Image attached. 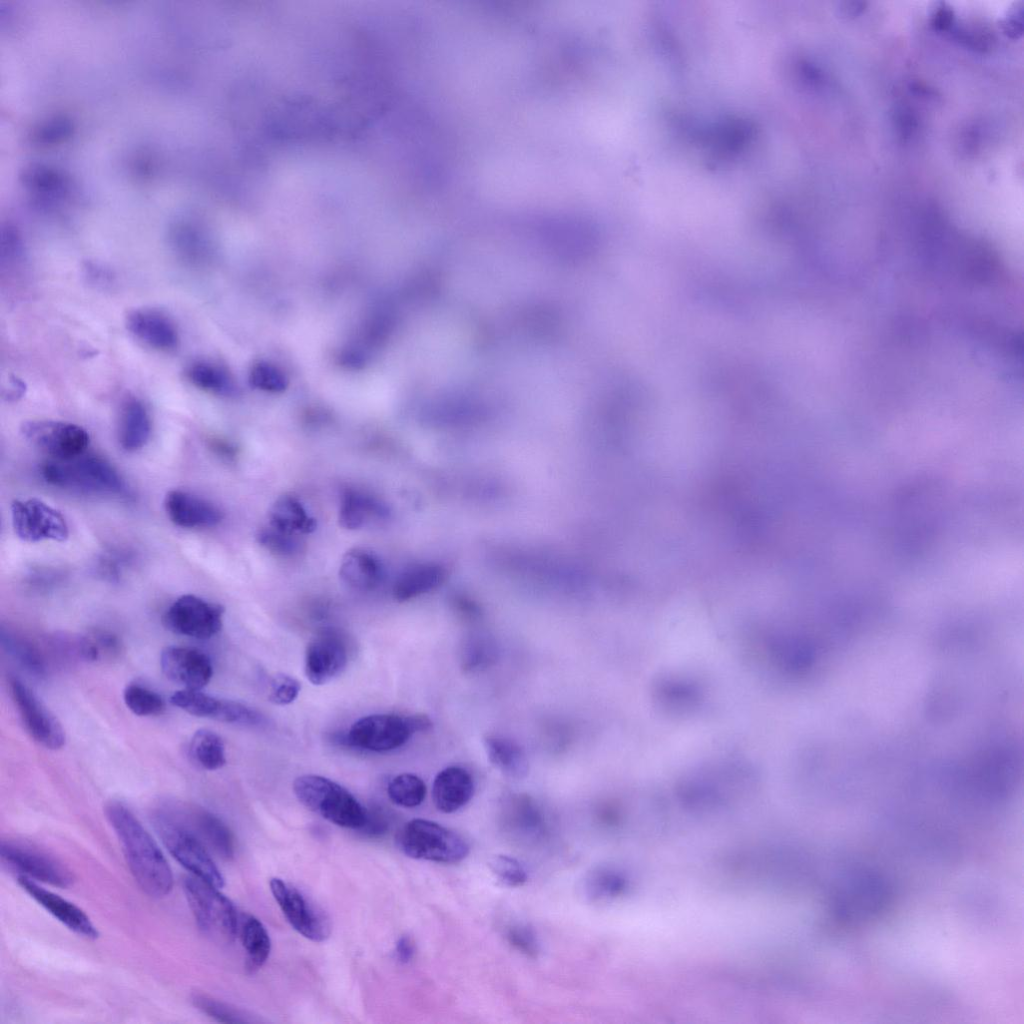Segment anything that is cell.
<instances>
[{"mask_svg": "<svg viewBox=\"0 0 1024 1024\" xmlns=\"http://www.w3.org/2000/svg\"><path fill=\"white\" fill-rule=\"evenodd\" d=\"M125 324L138 341L152 349L170 352L178 347V329L162 311L153 308L134 309L126 316Z\"/></svg>", "mask_w": 1024, "mask_h": 1024, "instance_id": "obj_18", "label": "cell"}, {"mask_svg": "<svg viewBox=\"0 0 1024 1024\" xmlns=\"http://www.w3.org/2000/svg\"><path fill=\"white\" fill-rule=\"evenodd\" d=\"M98 655V660L117 658L122 652L121 640L112 632L96 630L88 634Z\"/></svg>", "mask_w": 1024, "mask_h": 1024, "instance_id": "obj_42", "label": "cell"}, {"mask_svg": "<svg viewBox=\"0 0 1024 1024\" xmlns=\"http://www.w3.org/2000/svg\"><path fill=\"white\" fill-rule=\"evenodd\" d=\"M167 805L206 848L225 860L234 857V836L219 817L201 807L179 803H168Z\"/></svg>", "mask_w": 1024, "mask_h": 1024, "instance_id": "obj_16", "label": "cell"}, {"mask_svg": "<svg viewBox=\"0 0 1024 1024\" xmlns=\"http://www.w3.org/2000/svg\"><path fill=\"white\" fill-rule=\"evenodd\" d=\"M164 508L169 519L183 528H208L219 524L222 511L209 500L185 490L167 492Z\"/></svg>", "mask_w": 1024, "mask_h": 1024, "instance_id": "obj_19", "label": "cell"}, {"mask_svg": "<svg viewBox=\"0 0 1024 1024\" xmlns=\"http://www.w3.org/2000/svg\"><path fill=\"white\" fill-rule=\"evenodd\" d=\"M224 608L201 597L185 594L178 597L163 615L164 626L171 632L195 639H209L222 628Z\"/></svg>", "mask_w": 1024, "mask_h": 1024, "instance_id": "obj_9", "label": "cell"}, {"mask_svg": "<svg viewBox=\"0 0 1024 1024\" xmlns=\"http://www.w3.org/2000/svg\"><path fill=\"white\" fill-rule=\"evenodd\" d=\"M170 702L191 715L223 723L254 726L264 721L261 713L246 704L217 698L201 690L176 691L171 695Z\"/></svg>", "mask_w": 1024, "mask_h": 1024, "instance_id": "obj_14", "label": "cell"}, {"mask_svg": "<svg viewBox=\"0 0 1024 1024\" xmlns=\"http://www.w3.org/2000/svg\"><path fill=\"white\" fill-rule=\"evenodd\" d=\"M496 656L494 643L484 636H472L463 646L462 667L469 672H475L488 667Z\"/></svg>", "mask_w": 1024, "mask_h": 1024, "instance_id": "obj_36", "label": "cell"}, {"mask_svg": "<svg viewBox=\"0 0 1024 1024\" xmlns=\"http://www.w3.org/2000/svg\"><path fill=\"white\" fill-rule=\"evenodd\" d=\"M40 473L48 484L64 490L104 495H119L126 491L124 479L115 467L94 454L50 459L43 463Z\"/></svg>", "mask_w": 1024, "mask_h": 1024, "instance_id": "obj_2", "label": "cell"}, {"mask_svg": "<svg viewBox=\"0 0 1024 1024\" xmlns=\"http://www.w3.org/2000/svg\"><path fill=\"white\" fill-rule=\"evenodd\" d=\"M426 785L417 775L403 773L394 777L388 784L387 794L390 800L401 807L419 806L426 796Z\"/></svg>", "mask_w": 1024, "mask_h": 1024, "instance_id": "obj_33", "label": "cell"}, {"mask_svg": "<svg viewBox=\"0 0 1024 1024\" xmlns=\"http://www.w3.org/2000/svg\"><path fill=\"white\" fill-rule=\"evenodd\" d=\"M255 537L261 546L278 556L293 557L303 550L298 535L283 532L269 524L259 528Z\"/></svg>", "mask_w": 1024, "mask_h": 1024, "instance_id": "obj_35", "label": "cell"}, {"mask_svg": "<svg viewBox=\"0 0 1024 1024\" xmlns=\"http://www.w3.org/2000/svg\"><path fill=\"white\" fill-rule=\"evenodd\" d=\"M431 726V720L423 714H372L355 721L345 740L360 749L387 752L401 747L414 733L427 731Z\"/></svg>", "mask_w": 1024, "mask_h": 1024, "instance_id": "obj_6", "label": "cell"}, {"mask_svg": "<svg viewBox=\"0 0 1024 1024\" xmlns=\"http://www.w3.org/2000/svg\"><path fill=\"white\" fill-rule=\"evenodd\" d=\"M160 665L164 675L183 689L201 690L213 675L210 658L201 650L191 647L164 648Z\"/></svg>", "mask_w": 1024, "mask_h": 1024, "instance_id": "obj_17", "label": "cell"}, {"mask_svg": "<svg viewBox=\"0 0 1024 1024\" xmlns=\"http://www.w3.org/2000/svg\"><path fill=\"white\" fill-rule=\"evenodd\" d=\"M240 934L246 952L245 969L248 974H254L266 963L270 955L269 933L259 919L249 915L242 923Z\"/></svg>", "mask_w": 1024, "mask_h": 1024, "instance_id": "obj_30", "label": "cell"}, {"mask_svg": "<svg viewBox=\"0 0 1024 1024\" xmlns=\"http://www.w3.org/2000/svg\"><path fill=\"white\" fill-rule=\"evenodd\" d=\"M151 435V419L143 402L135 397L126 399L120 408L117 437L127 452L143 448Z\"/></svg>", "mask_w": 1024, "mask_h": 1024, "instance_id": "obj_23", "label": "cell"}, {"mask_svg": "<svg viewBox=\"0 0 1024 1024\" xmlns=\"http://www.w3.org/2000/svg\"><path fill=\"white\" fill-rule=\"evenodd\" d=\"M208 882L196 877L184 881L186 899L199 929L218 943H231L238 931L233 903Z\"/></svg>", "mask_w": 1024, "mask_h": 1024, "instance_id": "obj_7", "label": "cell"}, {"mask_svg": "<svg viewBox=\"0 0 1024 1024\" xmlns=\"http://www.w3.org/2000/svg\"><path fill=\"white\" fill-rule=\"evenodd\" d=\"M397 844L408 857L439 863H457L469 853V845L460 834L420 818L410 820L402 827Z\"/></svg>", "mask_w": 1024, "mask_h": 1024, "instance_id": "obj_5", "label": "cell"}, {"mask_svg": "<svg viewBox=\"0 0 1024 1024\" xmlns=\"http://www.w3.org/2000/svg\"><path fill=\"white\" fill-rule=\"evenodd\" d=\"M186 378L195 387L219 396H231L236 392L232 375L223 367L208 361L191 363L185 371Z\"/></svg>", "mask_w": 1024, "mask_h": 1024, "instance_id": "obj_31", "label": "cell"}, {"mask_svg": "<svg viewBox=\"0 0 1024 1024\" xmlns=\"http://www.w3.org/2000/svg\"><path fill=\"white\" fill-rule=\"evenodd\" d=\"M18 883L39 905L67 928L88 939H96L98 937L96 927L79 907L44 889L25 876L20 875Z\"/></svg>", "mask_w": 1024, "mask_h": 1024, "instance_id": "obj_20", "label": "cell"}, {"mask_svg": "<svg viewBox=\"0 0 1024 1024\" xmlns=\"http://www.w3.org/2000/svg\"><path fill=\"white\" fill-rule=\"evenodd\" d=\"M506 939L515 949L528 957H536L539 944L536 933L527 924H513L506 930Z\"/></svg>", "mask_w": 1024, "mask_h": 1024, "instance_id": "obj_41", "label": "cell"}, {"mask_svg": "<svg viewBox=\"0 0 1024 1024\" xmlns=\"http://www.w3.org/2000/svg\"><path fill=\"white\" fill-rule=\"evenodd\" d=\"M389 513L387 505L369 493L355 488H346L341 493L338 520L345 529H360L385 520Z\"/></svg>", "mask_w": 1024, "mask_h": 1024, "instance_id": "obj_22", "label": "cell"}, {"mask_svg": "<svg viewBox=\"0 0 1024 1024\" xmlns=\"http://www.w3.org/2000/svg\"><path fill=\"white\" fill-rule=\"evenodd\" d=\"M268 524L293 535L309 534L316 529V521L298 498L291 494L278 497L268 512Z\"/></svg>", "mask_w": 1024, "mask_h": 1024, "instance_id": "obj_26", "label": "cell"}, {"mask_svg": "<svg viewBox=\"0 0 1024 1024\" xmlns=\"http://www.w3.org/2000/svg\"><path fill=\"white\" fill-rule=\"evenodd\" d=\"M8 686L22 723L34 741L51 750L63 747L66 737L57 717L19 678L10 677Z\"/></svg>", "mask_w": 1024, "mask_h": 1024, "instance_id": "obj_11", "label": "cell"}, {"mask_svg": "<svg viewBox=\"0 0 1024 1024\" xmlns=\"http://www.w3.org/2000/svg\"><path fill=\"white\" fill-rule=\"evenodd\" d=\"M11 519L16 536L25 542H64L69 537V527L63 514L38 498L14 500Z\"/></svg>", "mask_w": 1024, "mask_h": 1024, "instance_id": "obj_10", "label": "cell"}, {"mask_svg": "<svg viewBox=\"0 0 1024 1024\" xmlns=\"http://www.w3.org/2000/svg\"><path fill=\"white\" fill-rule=\"evenodd\" d=\"M301 684L286 674L275 675L270 682L268 699L275 705L291 704L299 695Z\"/></svg>", "mask_w": 1024, "mask_h": 1024, "instance_id": "obj_40", "label": "cell"}, {"mask_svg": "<svg viewBox=\"0 0 1024 1024\" xmlns=\"http://www.w3.org/2000/svg\"><path fill=\"white\" fill-rule=\"evenodd\" d=\"M128 709L138 716H156L165 710L163 698L155 691L138 683H130L123 691Z\"/></svg>", "mask_w": 1024, "mask_h": 1024, "instance_id": "obj_34", "label": "cell"}, {"mask_svg": "<svg viewBox=\"0 0 1024 1024\" xmlns=\"http://www.w3.org/2000/svg\"><path fill=\"white\" fill-rule=\"evenodd\" d=\"M474 780L465 768L449 766L434 778L432 799L443 813H453L465 806L474 794Z\"/></svg>", "mask_w": 1024, "mask_h": 1024, "instance_id": "obj_21", "label": "cell"}, {"mask_svg": "<svg viewBox=\"0 0 1024 1024\" xmlns=\"http://www.w3.org/2000/svg\"><path fill=\"white\" fill-rule=\"evenodd\" d=\"M105 813L139 887L150 897L161 898L169 894L173 887L172 870L142 823L119 801H110Z\"/></svg>", "mask_w": 1024, "mask_h": 1024, "instance_id": "obj_1", "label": "cell"}, {"mask_svg": "<svg viewBox=\"0 0 1024 1024\" xmlns=\"http://www.w3.org/2000/svg\"><path fill=\"white\" fill-rule=\"evenodd\" d=\"M269 886L284 917L294 930L313 942H323L329 938L332 929L329 917L301 890L277 877L270 879Z\"/></svg>", "mask_w": 1024, "mask_h": 1024, "instance_id": "obj_8", "label": "cell"}, {"mask_svg": "<svg viewBox=\"0 0 1024 1024\" xmlns=\"http://www.w3.org/2000/svg\"><path fill=\"white\" fill-rule=\"evenodd\" d=\"M484 746L490 762L506 776L521 779L528 774L527 755L516 741L504 736L489 735L484 738Z\"/></svg>", "mask_w": 1024, "mask_h": 1024, "instance_id": "obj_27", "label": "cell"}, {"mask_svg": "<svg viewBox=\"0 0 1024 1024\" xmlns=\"http://www.w3.org/2000/svg\"><path fill=\"white\" fill-rule=\"evenodd\" d=\"M189 756L205 770H218L226 763L224 742L214 731L200 729L191 738Z\"/></svg>", "mask_w": 1024, "mask_h": 1024, "instance_id": "obj_32", "label": "cell"}, {"mask_svg": "<svg viewBox=\"0 0 1024 1024\" xmlns=\"http://www.w3.org/2000/svg\"><path fill=\"white\" fill-rule=\"evenodd\" d=\"M154 828L170 854L194 876L222 888L224 878L207 848L178 819L167 804L152 816Z\"/></svg>", "mask_w": 1024, "mask_h": 1024, "instance_id": "obj_4", "label": "cell"}, {"mask_svg": "<svg viewBox=\"0 0 1024 1024\" xmlns=\"http://www.w3.org/2000/svg\"><path fill=\"white\" fill-rule=\"evenodd\" d=\"M193 1003L203 1013L222 1023H249L255 1021L249 1014L207 995H195Z\"/></svg>", "mask_w": 1024, "mask_h": 1024, "instance_id": "obj_38", "label": "cell"}, {"mask_svg": "<svg viewBox=\"0 0 1024 1024\" xmlns=\"http://www.w3.org/2000/svg\"><path fill=\"white\" fill-rule=\"evenodd\" d=\"M300 803L329 822L344 828L359 829L367 809L343 786L319 775H302L293 782Z\"/></svg>", "mask_w": 1024, "mask_h": 1024, "instance_id": "obj_3", "label": "cell"}, {"mask_svg": "<svg viewBox=\"0 0 1024 1024\" xmlns=\"http://www.w3.org/2000/svg\"><path fill=\"white\" fill-rule=\"evenodd\" d=\"M389 827V819L383 810L378 807L367 810L366 820L358 830L368 837H379L386 833Z\"/></svg>", "mask_w": 1024, "mask_h": 1024, "instance_id": "obj_43", "label": "cell"}, {"mask_svg": "<svg viewBox=\"0 0 1024 1024\" xmlns=\"http://www.w3.org/2000/svg\"><path fill=\"white\" fill-rule=\"evenodd\" d=\"M415 954V944L411 937L401 936L395 945L396 959L403 964L410 962Z\"/></svg>", "mask_w": 1024, "mask_h": 1024, "instance_id": "obj_44", "label": "cell"}, {"mask_svg": "<svg viewBox=\"0 0 1024 1024\" xmlns=\"http://www.w3.org/2000/svg\"><path fill=\"white\" fill-rule=\"evenodd\" d=\"M339 576L342 582L352 589L371 591L380 584L383 569L373 553L362 548H353L342 557Z\"/></svg>", "mask_w": 1024, "mask_h": 1024, "instance_id": "obj_24", "label": "cell"}, {"mask_svg": "<svg viewBox=\"0 0 1024 1024\" xmlns=\"http://www.w3.org/2000/svg\"><path fill=\"white\" fill-rule=\"evenodd\" d=\"M348 663L344 637L335 629L317 633L305 651V674L314 685H323L339 676Z\"/></svg>", "mask_w": 1024, "mask_h": 1024, "instance_id": "obj_15", "label": "cell"}, {"mask_svg": "<svg viewBox=\"0 0 1024 1024\" xmlns=\"http://www.w3.org/2000/svg\"><path fill=\"white\" fill-rule=\"evenodd\" d=\"M489 867L497 880L509 887L522 886L528 878L523 865L508 855L494 856L489 862Z\"/></svg>", "mask_w": 1024, "mask_h": 1024, "instance_id": "obj_39", "label": "cell"}, {"mask_svg": "<svg viewBox=\"0 0 1024 1024\" xmlns=\"http://www.w3.org/2000/svg\"><path fill=\"white\" fill-rule=\"evenodd\" d=\"M443 571L432 564H418L403 571L394 583L393 596L407 601L433 590L442 582Z\"/></svg>", "mask_w": 1024, "mask_h": 1024, "instance_id": "obj_29", "label": "cell"}, {"mask_svg": "<svg viewBox=\"0 0 1024 1024\" xmlns=\"http://www.w3.org/2000/svg\"><path fill=\"white\" fill-rule=\"evenodd\" d=\"M0 638L6 653L26 671L38 677L47 674L49 660L42 645L4 628L1 629Z\"/></svg>", "mask_w": 1024, "mask_h": 1024, "instance_id": "obj_28", "label": "cell"}, {"mask_svg": "<svg viewBox=\"0 0 1024 1024\" xmlns=\"http://www.w3.org/2000/svg\"><path fill=\"white\" fill-rule=\"evenodd\" d=\"M23 438L52 459H70L83 454L90 442L88 432L74 423L52 420L25 422Z\"/></svg>", "mask_w": 1024, "mask_h": 1024, "instance_id": "obj_12", "label": "cell"}, {"mask_svg": "<svg viewBox=\"0 0 1024 1024\" xmlns=\"http://www.w3.org/2000/svg\"><path fill=\"white\" fill-rule=\"evenodd\" d=\"M249 382L256 389L270 393H280L288 387L289 379L280 367L262 361L251 367Z\"/></svg>", "mask_w": 1024, "mask_h": 1024, "instance_id": "obj_37", "label": "cell"}, {"mask_svg": "<svg viewBox=\"0 0 1024 1024\" xmlns=\"http://www.w3.org/2000/svg\"><path fill=\"white\" fill-rule=\"evenodd\" d=\"M504 825L520 838H537L544 831L543 814L529 796L514 795L504 805Z\"/></svg>", "mask_w": 1024, "mask_h": 1024, "instance_id": "obj_25", "label": "cell"}, {"mask_svg": "<svg viewBox=\"0 0 1024 1024\" xmlns=\"http://www.w3.org/2000/svg\"><path fill=\"white\" fill-rule=\"evenodd\" d=\"M1 857L10 868L29 879L62 888L70 886L73 882V875L66 866L48 853L29 844L10 840L2 841Z\"/></svg>", "mask_w": 1024, "mask_h": 1024, "instance_id": "obj_13", "label": "cell"}]
</instances>
